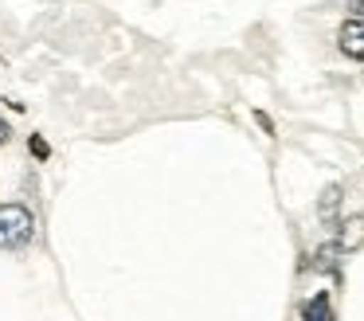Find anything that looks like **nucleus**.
Instances as JSON below:
<instances>
[{"label": "nucleus", "mask_w": 364, "mask_h": 321, "mask_svg": "<svg viewBox=\"0 0 364 321\" xmlns=\"http://www.w3.org/2000/svg\"><path fill=\"white\" fill-rule=\"evenodd\" d=\"M301 321H337L333 317V298L329 290H317L306 305H301Z\"/></svg>", "instance_id": "7ed1b4c3"}, {"label": "nucleus", "mask_w": 364, "mask_h": 321, "mask_svg": "<svg viewBox=\"0 0 364 321\" xmlns=\"http://www.w3.org/2000/svg\"><path fill=\"white\" fill-rule=\"evenodd\" d=\"M348 20H364V0H348Z\"/></svg>", "instance_id": "6e6552de"}, {"label": "nucleus", "mask_w": 364, "mask_h": 321, "mask_svg": "<svg viewBox=\"0 0 364 321\" xmlns=\"http://www.w3.org/2000/svg\"><path fill=\"white\" fill-rule=\"evenodd\" d=\"M9 137H12V125L4 122V117H0V145H4V141H9Z\"/></svg>", "instance_id": "9d476101"}, {"label": "nucleus", "mask_w": 364, "mask_h": 321, "mask_svg": "<svg viewBox=\"0 0 364 321\" xmlns=\"http://www.w3.org/2000/svg\"><path fill=\"white\" fill-rule=\"evenodd\" d=\"M337 247L345 251H356V247H364V216H353V219H345L341 223V235H337Z\"/></svg>", "instance_id": "20e7f679"}, {"label": "nucleus", "mask_w": 364, "mask_h": 321, "mask_svg": "<svg viewBox=\"0 0 364 321\" xmlns=\"http://www.w3.org/2000/svg\"><path fill=\"white\" fill-rule=\"evenodd\" d=\"M255 122H259L267 133H274V122H270V114H262V110H255Z\"/></svg>", "instance_id": "1a4fd4ad"}, {"label": "nucleus", "mask_w": 364, "mask_h": 321, "mask_svg": "<svg viewBox=\"0 0 364 321\" xmlns=\"http://www.w3.org/2000/svg\"><path fill=\"white\" fill-rule=\"evenodd\" d=\"M28 149L36 153V161H48V157H51V145L40 137V133H32V137H28Z\"/></svg>", "instance_id": "0eeeda50"}, {"label": "nucleus", "mask_w": 364, "mask_h": 321, "mask_svg": "<svg viewBox=\"0 0 364 321\" xmlns=\"http://www.w3.org/2000/svg\"><path fill=\"white\" fill-rule=\"evenodd\" d=\"M337 47H341V55L364 63V20H345V23H341Z\"/></svg>", "instance_id": "f03ea898"}, {"label": "nucleus", "mask_w": 364, "mask_h": 321, "mask_svg": "<svg viewBox=\"0 0 364 321\" xmlns=\"http://www.w3.org/2000/svg\"><path fill=\"white\" fill-rule=\"evenodd\" d=\"M337 255H345V251L337 247V239H333V243H325V247H317L314 266L317 270H337Z\"/></svg>", "instance_id": "423d86ee"}, {"label": "nucleus", "mask_w": 364, "mask_h": 321, "mask_svg": "<svg viewBox=\"0 0 364 321\" xmlns=\"http://www.w3.org/2000/svg\"><path fill=\"white\" fill-rule=\"evenodd\" d=\"M337 204H341V184H329L321 192V204H317V211H321L325 223H333V219H337Z\"/></svg>", "instance_id": "39448f33"}, {"label": "nucleus", "mask_w": 364, "mask_h": 321, "mask_svg": "<svg viewBox=\"0 0 364 321\" xmlns=\"http://www.w3.org/2000/svg\"><path fill=\"white\" fill-rule=\"evenodd\" d=\"M36 235V216L24 204H0V251H20Z\"/></svg>", "instance_id": "f257e3e1"}]
</instances>
